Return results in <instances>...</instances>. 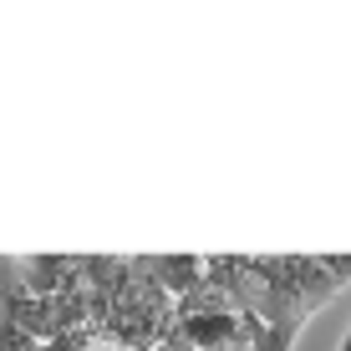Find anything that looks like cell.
Listing matches in <instances>:
<instances>
[{
  "label": "cell",
  "mask_w": 351,
  "mask_h": 351,
  "mask_svg": "<svg viewBox=\"0 0 351 351\" xmlns=\"http://www.w3.org/2000/svg\"><path fill=\"white\" fill-rule=\"evenodd\" d=\"M265 265H270V275L280 280V290L295 300V311L306 321L316 316L321 306H331V300L341 295V285L316 265V255H265Z\"/></svg>",
  "instance_id": "obj_1"
},
{
  "label": "cell",
  "mask_w": 351,
  "mask_h": 351,
  "mask_svg": "<svg viewBox=\"0 0 351 351\" xmlns=\"http://www.w3.org/2000/svg\"><path fill=\"white\" fill-rule=\"evenodd\" d=\"M138 265L158 280V290L168 300H184L204 280V255H138Z\"/></svg>",
  "instance_id": "obj_2"
},
{
  "label": "cell",
  "mask_w": 351,
  "mask_h": 351,
  "mask_svg": "<svg viewBox=\"0 0 351 351\" xmlns=\"http://www.w3.org/2000/svg\"><path fill=\"white\" fill-rule=\"evenodd\" d=\"M316 265H321V270L331 275V280L341 285V290L351 285V255H316Z\"/></svg>",
  "instance_id": "obj_3"
}]
</instances>
